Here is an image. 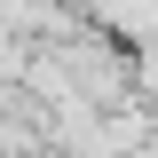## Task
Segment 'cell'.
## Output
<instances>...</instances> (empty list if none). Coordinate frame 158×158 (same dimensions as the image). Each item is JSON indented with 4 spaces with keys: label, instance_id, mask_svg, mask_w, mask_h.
Listing matches in <instances>:
<instances>
[{
    "label": "cell",
    "instance_id": "obj_1",
    "mask_svg": "<svg viewBox=\"0 0 158 158\" xmlns=\"http://www.w3.org/2000/svg\"><path fill=\"white\" fill-rule=\"evenodd\" d=\"M87 16H95L118 48H135V56L158 48V0H87Z\"/></svg>",
    "mask_w": 158,
    "mask_h": 158
},
{
    "label": "cell",
    "instance_id": "obj_2",
    "mask_svg": "<svg viewBox=\"0 0 158 158\" xmlns=\"http://www.w3.org/2000/svg\"><path fill=\"white\" fill-rule=\"evenodd\" d=\"M135 87H142V95L158 103V48H150V56H135Z\"/></svg>",
    "mask_w": 158,
    "mask_h": 158
}]
</instances>
